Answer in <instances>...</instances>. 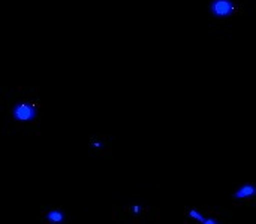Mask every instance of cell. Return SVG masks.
I'll return each instance as SVG.
<instances>
[{
  "label": "cell",
  "mask_w": 256,
  "mask_h": 224,
  "mask_svg": "<svg viewBox=\"0 0 256 224\" xmlns=\"http://www.w3.org/2000/svg\"><path fill=\"white\" fill-rule=\"evenodd\" d=\"M4 112L0 120L4 127L16 132H38L40 123V97L38 87L4 88Z\"/></svg>",
  "instance_id": "cell-1"
},
{
  "label": "cell",
  "mask_w": 256,
  "mask_h": 224,
  "mask_svg": "<svg viewBox=\"0 0 256 224\" xmlns=\"http://www.w3.org/2000/svg\"><path fill=\"white\" fill-rule=\"evenodd\" d=\"M39 219L45 224H68L69 216L64 210L58 207H42L39 211Z\"/></svg>",
  "instance_id": "cell-4"
},
{
  "label": "cell",
  "mask_w": 256,
  "mask_h": 224,
  "mask_svg": "<svg viewBox=\"0 0 256 224\" xmlns=\"http://www.w3.org/2000/svg\"><path fill=\"white\" fill-rule=\"evenodd\" d=\"M210 18L219 24H230V21L238 15L244 13V6L242 0H207Z\"/></svg>",
  "instance_id": "cell-2"
},
{
  "label": "cell",
  "mask_w": 256,
  "mask_h": 224,
  "mask_svg": "<svg viewBox=\"0 0 256 224\" xmlns=\"http://www.w3.org/2000/svg\"><path fill=\"white\" fill-rule=\"evenodd\" d=\"M184 216H186V223L192 222L200 224H219L225 222L222 219V214L214 211L200 210V208H188L184 210Z\"/></svg>",
  "instance_id": "cell-3"
},
{
  "label": "cell",
  "mask_w": 256,
  "mask_h": 224,
  "mask_svg": "<svg viewBox=\"0 0 256 224\" xmlns=\"http://www.w3.org/2000/svg\"><path fill=\"white\" fill-rule=\"evenodd\" d=\"M254 196H255V187L252 184H242L234 190L231 199L236 202V205H244V202L252 204Z\"/></svg>",
  "instance_id": "cell-6"
},
{
  "label": "cell",
  "mask_w": 256,
  "mask_h": 224,
  "mask_svg": "<svg viewBox=\"0 0 256 224\" xmlns=\"http://www.w3.org/2000/svg\"><path fill=\"white\" fill-rule=\"evenodd\" d=\"M90 148L96 151V154H100V156H106L110 151H111V144H110V139L108 136H92L90 138Z\"/></svg>",
  "instance_id": "cell-7"
},
{
  "label": "cell",
  "mask_w": 256,
  "mask_h": 224,
  "mask_svg": "<svg viewBox=\"0 0 256 224\" xmlns=\"http://www.w3.org/2000/svg\"><path fill=\"white\" fill-rule=\"evenodd\" d=\"M148 211L150 208H147L146 205L134 204V205L123 208V214H124L123 219L128 220L129 223H142L148 219Z\"/></svg>",
  "instance_id": "cell-5"
}]
</instances>
